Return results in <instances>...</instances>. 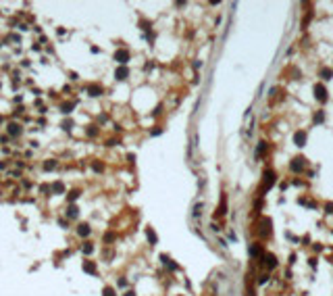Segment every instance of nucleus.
<instances>
[{"instance_id":"a211bd4d","label":"nucleus","mask_w":333,"mask_h":296,"mask_svg":"<svg viewBox=\"0 0 333 296\" xmlns=\"http://www.w3.org/2000/svg\"><path fill=\"white\" fill-rule=\"evenodd\" d=\"M310 19H312V11H308V13L304 15V21H302V27H304V29H306V25H308V21H310Z\"/></svg>"},{"instance_id":"0eeeda50","label":"nucleus","mask_w":333,"mask_h":296,"mask_svg":"<svg viewBox=\"0 0 333 296\" xmlns=\"http://www.w3.org/2000/svg\"><path fill=\"white\" fill-rule=\"evenodd\" d=\"M90 232H92V227H90L88 223H81V225L77 227V234H79L81 238H85V236H90Z\"/></svg>"},{"instance_id":"5701e85b","label":"nucleus","mask_w":333,"mask_h":296,"mask_svg":"<svg viewBox=\"0 0 333 296\" xmlns=\"http://www.w3.org/2000/svg\"><path fill=\"white\" fill-rule=\"evenodd\" d=\"M256 282H258V284H267V282H269V275H267V273H263V275L256 277Z\"/></svg>"},{"instance_id":"c756f323","label":"nucleus","mask_w":333,"mask_h":296,"mask_svg":"<svg viewBox=\"0 0 333 296\" xmlns=\"http://www.w3.org/2000/svg\"><path fill=\"white\" fill-rule=\"evenodd\" d=\"M117 284H119V286H121V288H125V286H127V280H123V277H119V282H117Z\"/></svg>"},{"instance_id":"f3484780","label":"nucleus","mask_w":333,"mask_h":296,"mask_svg":"<svg viewBox=\"0 0 333 296\" xmlns=\"http://www.w3.org/2000/svg\"><path fill=\"white\" fill-rule=\"evenodd\" d=\"M265 152H267V142H260V144L256 146V156H258V154H265Z\"/></svg>"},{"instance_id":"b1692460","label":"nucleus","mask_w":333,"mask_h":296,"mask_svg":"<svg viewBox=\"0 0 333 296\" xmlns=\"http://www.w3.org/2000/svg\"><path fill=\"white\" fill-rule=\"evenodd\" d=\"M92 167H94V171H98V173H100V171H104L102 163H98V161H94V163H92Z\"/></svg>"},{"instance_id":"1a4fd4ad","label":"nucleus","mask_w":333,"mask_h":296,"mask_svg":"<svg viewBox=\"0 0 333 296\" xmlns=\"http://www.w3.org/2000/svg\"><path fill=\"white\" fill-rule=\"evenodd\" d=\"M265 259H267V269H275L277 267V257L275 255H265Z\"/></svg>"},{"instance_id":"aec40b11","label":"nucleus","mask_w":333,"mask_h":296,"mask_svg":"<svg viewBox=\"0 0 333 296\" xmlns=\"http://www.w3.org/2000/svg\"><path fill=\"white\" fill-rule=\"evenodd\" d=\"M54 167H56V163H54V161H46V163H44V169H46V171H52Z\"/></svg>"},{"instance_id":"dca6fc26","label":"nucleus","mask_w":333,"mask_h":296,"mask_svg":"<svg viewBox=\"0 0 333 296\" xmlns=\"http://www.w3.org/2000/svg\"><path fill=\"white\" fill-rule=\"evenodd\" d=\"M60 111L65 113V115H69V113H71V111H73V102H65V104L60 106Z\"/></svg>"},{"instance_id":"7c9ffc66","label":"nucleus","mask_w":333,"mask_h":296,"mask_svg":"<svg viewBox=\"0 0 333 296\" xmlns=\"http://www.w3.org/2000/svg\"><path fill=\"white\" fill-rule=\"evenodd\" d=\"M325 209H329L327 213H333V204H327V207H325Z\"/></svg>"},{"instance_id":"a878e982","label":"nucleus","mask_w":333,"mask_h":296,"mask_svg":"<svg viewBox=\"0 0 333 296\" xmlns=\"http://www.w3.org/2000/svg\"><path fill=\"white\" fill-rule=\"evenodd\" d=\"M81 250H83V252H85V255H90V252H92V250H94V246H92V244L88 242V244H83V248H81Z\"/></svg>"},{"instance_id":"2eb2a0df","label":"nucleus","mask_w":333,"mask_h":296,"mask_svg":"<svg viewBox=\"0 0 333 296\" xmlns=\"http://www.w3.org/2000/svg\"><path fill=\"white\" fill-rule=\"evenodd\" d=\"M219 215H225L227 213V200H225V196L221 198V204H219V211H217Z\"/></svg>"},{"instance_id":"6ab92c4d","label":"nucleus","mask_w":333,"mask_h":296,"mask_svg":"<svg viewBox=\"0 0 333 296\" xmlns=\"http://www.w3.org/2000/svg\"><path fill=\"white\" fill-rule=\"evenodd\" d=\"M146 234H148V240H150V244H156V234H154L152 230H146Z\"/></svg>"},{"instance_id":"c85d7f7f","label":"nucleus","mask_w":333,"mask_h":296,"mask_svg":"<svg viewBox=\"0 0 333 296\" xmlns=\"http://www.w3.org/2000/svg\"><path fill=\"white\" fill-rule=\"evenodd\" d=\"M77 196H79V192H77V190H73V192H71V194H69V202H71V200H75Z\"/></svg>"},{"instance_id":"f257e3e1","label":"nucleus","mask_w":333,"mask_h":296,"mask_svg":"<svg viewBox=\"0 0 333 296\" xmlns=\"http://www.w3.org/2000/svg\"><path fill=\"white\" fill-rule=\"evenodd\" d=\"M314 92H317V100L319 102H327V88L323 83H317L314 86Z\"/></svg>"},{"instance_id":"39448f33","label":"nucleus","mask_w":333,"mask_h":296,"mask_svg":"<svg viewBox=\"0 0 333 296\" xmlns=\"http://www.w3.org/2000/svg\"><path fill=\"white\" fill-rule=\"evenodd\" d=\"M294 144L296 146H304L306 144V131H296L294 133Z\"/></svg>"},{"instance_id":"cd10ccee","label":"nucleus","mask_w":333,"mask_h":296,"mask_svg":"<svg viewBox=\"0 0 333 296\" xmlns=\"http://www.w3.org/2000/svg\"><path fill=\"white\" fill-rule=\"evenodd\" d=\"M71 127H73V121H63V129L65 131H69Z\"/></svg>"},{"instance_id":"f03ea898","label":"nucleus","mask_w":333,"mask_h":296,"mask_svg":"<svg viewBox=\"0 0 333 296\" xmlns=\"http://www.w3.org/2000/svg\"><path fill=\"white\" fill-rule=\"evenodd\" d=\"M290 169H292L294 173H300V171L304 169V158H302V156H296L294 161L290 163Z\"/></svg>"},{"instance_id":"7ed1b4c3","label":"nucleus","mask_w":333,"mask_h":296,"mask_svg":"<svg viewBox=\"0 0 333 296\" xmlns=\"http://www.w3.org/2000/svg\"><path fill=\"white\" fill-rule=\"evenodd\" d=\"M85 92H88V96H100L104 90H102V86H98V83H90V86L85 88Z\"/></svg>"},{"instance_id":"393cba45","label":"nucleus","mask_w":333,"mask_h":296,"mask_svg":"<svg viewBox=\"0 0 333 296\" xmlns=\"http://www.w3.org/2000/svg\"><path fill=\"white\" fill-rule=\"evenodd\" d=\"M323 119H325V115H323V111H319L317 115H314V123H323Z\"/></svg>"},{"instance_id":"6e6552de","label":"nucleus","mask_w":333,"mask_h":296,"mask_svg":"<svg viewBox=\"0 0 333 296\" xmlns=\"http://www.w3.org/2000/svg\"><path fill=\"white\" fill-rule=\"evenodd\" d=\"M115 77H117V79H127V77H129L127 67H119V69H117V73H115Z\"/></svg>"},{"instance_id":"4468645a","label":"nucleus","mask_w":333,"mask_h":296,"mask_svg":"<svg viewBox=\"0 0 333 296\" xmlns=\"http://www.w3.org/2000/svg\"><path fill=\"white\" fill-rule=\"evenodd\" d=\"M9 133H11V136H19V133H21V127H19L17 123H11V125H9Z\"/></svg>"},{"instance_id":"2f4dec72","label":"nucleus","mask_w":333,"mask_h":296,"mask_svg":"<svg viewBox=\"0 0 333 296\" xmlns=\"http://www.w3.org/2000/svg\"><path fill=\"white\" fill-rule=\"evenodd\" d=\"M123 296H135V294H133V292H125Z\"/></svg>"},{"instance_id":"20e7f679","label":"nucleus","mask_w":333,"mask_h":296,"mask_svg":"<svg viewBox=\"0 0 333 296\" xmlns=\"http://www.w3.org/2000/svg\"><path fill=\"white\" fill-rule=\"evenodd\" d=\"M115 61L121 63V65H125V63L129 61V52H127V50H117V52H115Z\"/></svg>"},{"instance_id":"412c9836","label":"nucleus","mask_w":333,"mask_h":296,"mask_svg":"<svg viewBox=\"0 0 333 296\" xmlns=\"http://www.w3.org/2000/svg\"><path fill=\"white\" fill-rule=\"evenodd\" d=\"M52 190H54V192H58V194H60V192H65V186H63V184H60V181H56V184H54V186H52Z\"/></svg>"},{"instance_id":"f8f14e48","label":"nucleus","mask_w":333,"mask_h":296,"mask_svg":"<svg viewBox=\"0 0 333 296\" xmlns=\"http://www.w3.org/2000/svg\"><path fill=\"white\" fill-rule=\"evenodd\" d=\"M83 271H88V273H96V265H94L92 261H85V263H83Z\"/></svg>"},{"instance_id":"9b49d317","label":"nucleus","mask_w":333,"mask_h":296,"mask_svg":"<svg viewBox=\"0 0 333 296\" xmlns=\"http://www.w3.org/2000/svg\"><path fill=\"white\" fill-rule=\"evenodd\" d=\"M79 215V209L75 207V204H69V209H67V217H71V219H75Z\"/></svg>"},{"instance_id":"423d86ee","label":"nucleus","mask_w":333,"mask_h":296,"mask_svg":"<svg viewBox=\"0 0 333 296\" xmlns=\"http://www.w3.org/2000/svg\"><path fill=\"white\" fill-rule=\"evenodd\" d=\"M273 181H275V173H273L271 169H267V171H265V190H269V188L273 186Z\"/></svg>"},{"instance_id":"9d476101","label":"nucleus","mask_w":333,"mask_h":296,"mask_svg":"<svg viewBox=\"0 0 333 296\" xmlns=\"http://www.w3.org/2000/svg\"><path fill=\"white\" fill-rule=\"evenodd\" d=\"M250 255H252V257H258V255H263V246H260L258 242H254V244L250 246Z\"/></svg>"},{"instance_id":"473e14b6","label":"nucleus","mask_w":333,"mask_h":296,"mask_svg":"<svg viewBox=\"0 0 333 296\" xmlns=\"http://www.w3.org/2000/svg\"><path fill=\"white\" fill-rule=\"evenodd\" d=\"M0 121H2V119H0Z\"/></svg>"},{"instance_id":"4be33fe9","label":"nucleus","mask_w":333,"mask_h":296,"mask_svg":"<svg viewBox=\"0 0 333 296\" xmlns=\"http://www.w3.org/2000/svg\"><path fill=\"white\" fill-rule=\"evenodd\" d=\"M96 133H98V127H96V125H90V127H88V136H92V138H94Z\"/></svg>"},{"instance_id":"ddd939ff","label":"nucleus","mask_w":333,"mask_h":296,"mask_svg":"<svg viewBox=\"0 0 333 296\" xmlns=\"http://www.w3.org/2000/svg\"><path fill=\"white\" fill-rule=\"evenodd\" d=\"M331 77H333V71H331V69H323V71H321V79H323V81H329Z\"/></svg>"},{"instance_id":"bb28decb","label":"nucleus","mask_w":333,"mask_h":296,"mask_svg":"<svg viewBox=\"0 0 333 296\" xmlns=\"http://www.w3.org/2000/svg\"><path fill=\"white\" fill-rule=\"evenodd\" d=\"M102 296H115V290L112 288H104L102 290Z\"/></svg>"}]
</instances>
